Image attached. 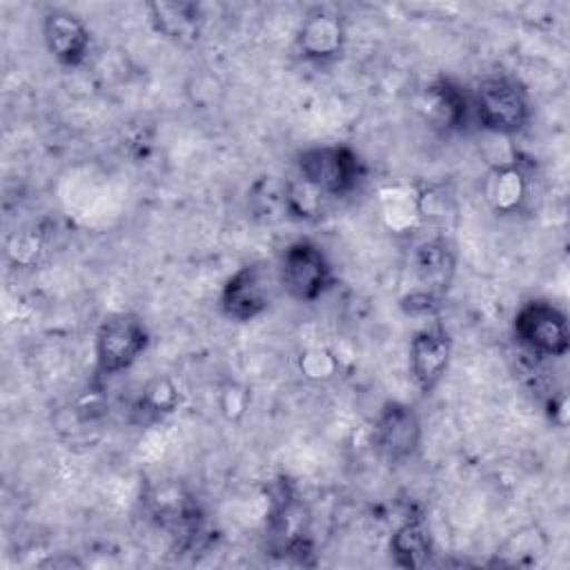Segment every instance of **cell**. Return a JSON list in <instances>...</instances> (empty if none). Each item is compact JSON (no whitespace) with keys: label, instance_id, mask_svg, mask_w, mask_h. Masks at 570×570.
Returning a JSON list of instances; mask_svg holds the SVG:
<instances>
[{"label":"cell","instance_id":"obj_1","mask_svg":"<svg viewBox=\"0 0 570 570\" xmlns=\"http://www.w3.org/2000/svg\"><path fill=\"white\" fill-rule=\"evenodd\" d=\"M472 114L479 125L497 136H514L523 131L532 118L525 89L503 76L483 78L472 98Z\"/></svg>","mask_w":570,"mask_h":570},{"label":"cell","instance_id":"obj_2","mask_svg":"<svg viewBox=\"0 0 570 570\" xmlns=\"http://www.w3.org/2000/svg\"><path fill=\"white\" fill-rule=\"evenodd\" d=\"M298 178L321 196H347L365 178L358 154L345 145H321L298 154Z\"/></svg>","mask_w":570,"mask_h":570},{"label":"cell","instance_id":"obj_3","mask_svg":"<svg viewBox=\"0 0 570 570\" xmlns=\"http://www.w3.org/2000/svg\"><path fill=\"white\" fill-rule=\"evenodd\" d=\"M281 289L278 267L269 261H254L238 267L223 285L220 309L227 318L247 323L265 314Z\"/></svg>","mask_w":570,"mask_h":570},{"label":"cell","instance_id":"obj_4","mask_svg":"<svg viewBox=\"0 0 570 570\" xmlns=\"http://www.w3.org/2000/svg\"><path fill=\"white\" fill-rule=\"evenodd\" d=\"M276 267L281 289L303 303L321 298L334 283L332 263L325 252L307 238L289 243Z\"/></svg>","mask_w":570,"mask_h":570},{"label":"cell","instance_id":"obj_5","mask_svg":"<svg viewBox=\"0 0 570 570\" xmlns=\"http://www.w3.org/2000/svg\"><path fill=\"white\" fill-rule=\"evenodd\" d=\"M512 332L523 350L541 358H559L570 350L568 318L548 301L523 303L514 314Z\"/></svg>","mask_w":570,"mask_h":570},{"label":"cell","instance_id":"obj_6","mask_svg":"<svg viewBox=\"0 0 570 570\" xmlns=\"http://www.w3.org/2000/svg\"><path fill=\"white\" fill-rule=\"evenodd\" d=\"M147 345L149 332L136 314H109L96 332V370L105 376L120 374L142 356Z\"/></svg>","mask_w":570,"mask_h":570},{"label":"cell","instance_id":"obj_7","mask_svg":"<svg viewBox=\"0 0 570 570\" xmlns=\"http://www.w3.org/2000/svg\"><path fill=\"white\" fill-rule=\"evenodd\" d=\"M421 419L414 407L387 401L374 421V448L392 463L410 459L421 445Z\"/></svg>","mask_w":570,"mask_h":570},{"label":"cell","instance_id":"obj_8","mask_svg":"<svg viewBox=\"0 0 570 570\" xmlns=\"http://www.w3.org/2000/svg\"><path fill=\"white\" fill-rule=\"evenodd\" d=\"M452 356V336L450 332L434 323L419 330L410 341V374L414 385L428 394L443 379Z\"/></svg>","mask_w":570,"mask_h":570},{"label":"cell","instance_id":"obj_9","mask_svg":"<svg viewBox=\"0 0 570 570\" xmlns=\"http://www.w3.org/2000/svg\"><path fill=\"white\" fill-rule=\"evenodd\" d=\"M343 18L327 7L309 11L296 33V49L309 62H330L338 58L343 51Z\"/></svg>","mask_w":570,"mask_h":570},{"label":"cell","instance_id":"obj_10","mask_svg":"<svg viewBox=\"0 0 570 570\" xmlns=\"http://www.w3.org/2000/svg\"><path fill=\"white\" fill-rule=\"evenodd\" d=\"M42 38L49 53L65 67H78L89 51L91 36L87 24L69 11H49L42 20Z\"/></svg>","mask_w":570,"mask_h":570},{"label":"cell","instance_id":"obj_11","mask_svg":"<svg viewBox=\"0 0 570 570\" xmlns=\"http://www.w3.org/2000/svg\"><path fill=\"white\" fill-rule=\"evenodd\" d=\"M428 111L436 127L445 131H459L470 122L472 100L450 78H436L428 87Z\"/></svg>","mask_w":570,"mask_h":570},{"label":"cell","instance_id":"obj_12","mask_svg":"<svg viewBox=\"0 0 570 570\" xmlns=\"http://www.w3.org/2000/svg\"><path fill=\"white\" fill-rule=\"evenodd\" d=\"M151 22L169 40L191 45L200 36L203 13L191 2H151Z\"/></svg>","mask_w":570,"mask_h":570},{"label":"cell","instance_id":"obj_13","mask_svg":"<svg viewBox=\"0 0 570 570\" xmlns=\"http://www.w3.org/2000/svg\"><path fill=\"white\" fill-rule=\"evenodd\" d=\"M390 550L392 557L399 566L403 568H419L428 561L430 552H432V541H430V532L425 528V523L414 517L407 519L394 534L390 541Z\"/></svg>","mask_w":570,"mask_h":570},{"label":"cell","instance_id":"obj_14","mask_svg":"<svg viewBox=\"0 0 570 570\" xmlns=\"http://www.w3.org/2000/svg\"><path fill=\"white\" fill-rule=\"evenodd\" d=\"M452 256L443 240H432L419 247L416 252V272L421 283L425 285L423 292H430L436 296L439 289L448 287V278L452 274ZM439 298V296H436Z\"/></svg>","mask_w":570,"mask_h":570},{"label":"cell","instance_id":"obj_15","mask_svg":"<svg viewBox=\"0 0 570 570\" xmlns=\"http://www.w3.org/2000/svg\"><path fill=\"white\" fill-rule=\"evenodd\" d=\"M488 200L501 214L514 212L525 198V180L517 167H497L485 187Z\"/></svg>","mask_w":570,"mask_h":570},{"label":"cell","instance_id":"obj_16","mask_svg":"<svg viewBox=\"0 0 570 570\" xmlns=\"http://www.w3.org/2000/svg\"><path fill=\"white\" fill-rule=\"evenodd\" d=\"M176 401H178L176 390H174V385H171L167 379L154 381V383L147 387L145 396L140 399V403H145V405L149 407L147 412H171L174 405H176Z\"/></svg>","mask_w":570,"mask_h":570}]
</instances>
